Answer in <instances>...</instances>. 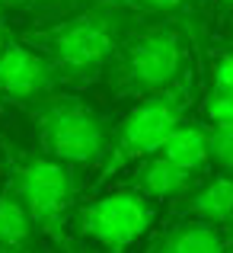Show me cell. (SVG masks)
Masks as SVG:
<instances>
[{
	"instance_id": "obj_6",
	"label": "cell",
	"mask_w": 233,
	"mask_h": 253,
	"mask_svg": "<svg viewBox=\"0 0 233 253\" xmlns=\"http://www.w3.org/2000/svg\"><path fill=\"white\" fill-rule=\"evenodd\" d=\"M80 234L105 250H125L141 241L154 224V205L141 192H112L80 211Z\"/></svg>"
},
{
	"instance_id": "obj_17",
	"label": "cell",
	"mask_w": 233,
	"mask_h": 253,
	"mask_svg": "<svg viewBox=\"0 0 233 253\" xmlns=\"http://www.w3.org/2000/svg\"><path fill=\"white\" fill-rule=\"evenodd\" d=\"M45 6H55V10H70V6H112V3H125V0H42Z\"/></svg>"
},
{
	"instance_id": "obj_10",
	"label": "cell",
	"mask_w": 233,
	"mask_h": 253,
	"mask_svg": "<svg viewBox=\"0 0 233 253\" xmlns=\"http://www.w3.org/2000/svg\"><path fill=\"white\" fill-rule=\"evenodd\" d=\"M192 179H195L192 170H182V167H176V164H169L166 157L157 154L154 161H147L137 170V189L154 196V199H172V196L189 192Z\"/></svg>"
},
{
	"instance_id": "obj_18",
	"label": "cell",
	"mask_w": 233,
	"mask_h": 253,
	"mask_svg": "<svg viewBox=\"0 0 233 253\" xmlns=\"http://www.w3.org/2000/svg\"><path fill=\"white\" fill-rule=\"evenodd\" d=\"M10 45H13V42H10V36H6V26L0 23V58H3V51L10 48Z\"/></svg>"
},
{
	"instance_id": "obj_13",
	"label": "cell",
	"mask_w": 233,
	"mask_h": 253,
	"mask_svg": "<svg viewBox=\"0 0 233 253\" xmlns=\"http://www.w3.org/2000/svg\"><path fill=\"white\" fill-rule=\"evenodd\" d=\"M208 157H214L224 170H233V125L208 128Z\"/></svg>"
},
{
	"instance_id": "obj_16",
	"label": "cell",
	"mask_w": 233,
	"mask_h": 253,
	"mask_svg": "<svg viewBox=\"0 0 233 253\" xmlns=\"http://www.w3.org/2000/svg\"><path fill=\"white\" fill-rule=\"evenodd\" d=\"M128 6H137V10H154V13H172L185 3V0H125Z\"/></svg>"
},
{
	"instance_id": "obj_11",
	"label": "cell",
	"mask_w": 233,
	"mask_h": 253,
	"mask_svg": "<svg viewBox=\"0 0 233 253\" xmlns=\"http://www.w3.org/2000/svg\"><path fill=\"white\" fill-rule=\"evenodd\" d=\"M160 157H166L169 164L195 173L208 161V131L198 128V125H179V128H172L169 138L160 144Z\"/></svg>"
},
{
	"instance_id": "obj_19",
	"label": "cell",
	"mask_w": 233,
	"mask_h": 253,
	"mask_svg": "<svg viewBox=\"0 0 233 253\" xmlns=\"http://www.w3.org/2000/svg\"><path fill=\"white\" fill-rule=\"evenodd\" d=\"M19 3H26V0H0V6H19Z\"/></svg>"
},
{
	"instance_id": "obj_20",
	"label": "cell",
	"mask_w": 233,
	"mask_h": 253,
	"mask_svg": "<svg viewBox=\"0 0 233 253\" xmlns=\"http://www.w3.org/2000/svg\"><path fill=\"white\" fill-rule=\"evenodd\" d=\"M0 253H23V250H10V247H0Z\"/></svg>"
},
{
	"instance_id": "obj_3",
	"label": "cell",
	"mask_w": 233,
	"mask_h": 253,
	"mask_svg": "<svg viewBox=\"0 0 233 253\" xmlns=\"http://www.w3.org/2000/svg\"><path fill=\"white\" fill-rule=\"evenodd\" d=\"M48 154L61 164H99L112 148L109 125L96 109L70 96H42L32 109Z\"/></svg>"
},
{
	"instance_id": "obj_7",
	"label": "cell",
	"mask_w": 233,
	"mask_h": 253,
	"mask_svg": "<svg viewBox=\"0 0 233 253\" xmlns=\"http://www.w3.org/2000/svg\"><path fill=\"white\" fill-rule=\"evenodd\" d=\"M55 68L29 45H16L0 58V93L10 99H42L55 86Z\"/></svg>"
},
{
	"instance_id": "obj_1",
	"label": "cell",
	"mask_w": 233,
	"mask_h": 253,
	"mask_svg": "<svg viewBox=\"0 0 233 253\" xmlns=\"http://www.w3.org/2000/svg\"><path fill=\"white\" fill-rule=\"evenodd\" d=\"M128 39V16L115 6H93L77 16L55 23L42 32H32L29 42L38 45V55L61 77H93L115 58Z\"/></svg>"
},
{
	"instance_id": "obj_21",
	"label": "cell",
	"mask_w": 233,
	"mask_h": 253,
	"mask_svg": "<svg viewBox=\"0 0 233 253\" xmlns=\"http://www.w3.org/2000/svg\"><path fill=\"white\" fill-rule=\"evenodd\" d=\"M224 3H233V0H224Z\"/></svg>"
},
{
	"instance_id": "obj_15",
	"label": "cell",
	"mask_w": 233,
	"mask_h": 253,
	"mask_svg": "<svg viewBox=\"0 0 233 253\" xmlns=\"http://www.w3.org/2000/svg\"><path fill=\"white\" fill-rule=\"evenodd\" d=\"M214 93H230L233 96V51L214 64Z\"/></svg>"
},
{
	"instance_id": "obj_4",
	"label": "cell",
	"mask_w": 233,
	"mask_h": 253,
	"mask_svg": "<svg viewBox=\"0 0 233 253\" xmlns=\"http://www.w3.org/2000/svg\"><path fill=\"white\" fill-rule=\"evenodd\" d=\"M189 96H192V81L182 77L176 86L144 99V103L125 119L122 131L115 135V141H112V148H109V157H105L102 176H112L115 170L128 167L131 161L157 154L160 144L169 138V131L182 125V116H185V109H189Z\"/></svg>"
},
{
	"instance_id": "obj_14",
	"label": "cell",
	"mask_w": 233,
	"mask_h": 253,
	"mask_svg": "<svg viewBox=\"0 0 233 253\" xmlns=\"http://www.w3.org/2000/svg\"><path fill=\"white\" fill-rule=\"evenodd\" d=\"M204 116L214 125H233V96L230 93H211L204 103Z\"/></svg>"
},
{
	"instance_id": "obj_9",
	"label": "cell",
	"mask_w": 233,
	"mask_h": 253,
	"mask_svg": "<svg viewBox=\"0 0 233 253\" xmlns=\"http://www.w3.org/2000/svg\"><path fill=\"white\" fill-rule=\"evenodd\" d=\"M185 211L204 224H233V176H217L185 202Z\"/></svg>"
},
{
	"instance_id": "obj_5",
	"label": "cell",
	"mask_w": 233,
	"mask_h": 253,
	"mask_svg": "<svg viewBox=\"0 0 233 253\" xmlns=\"http://www.w3.org/2000/svg\"><path fill=\"white\" fill-rule=\"evenodd\" d=\"M13 196L23 202L32 228L61 237L74 202V173L55 157H29L13 170Z\"/></svg>"
},
{
	"instance_id": "obj_2",
	"label": "cell",
	"mask_w": 233,
	"mask_h": 253,
	"mask_svg": "<svg viewBox=\"0 0 233 253\" xmlns=\"http://www.w3.org/2000/svg\"><path fill=\"white\" fill-rule=\"evenodd\" d=\"M185 77V42L172 26H147L122 42L115 90L122 96H154Z\"/></svg>"
},
{
	"instance_id": "obj_12",
	"label": "cell",
	"mask_w": 233,
	"mask_h": 253,
	"mask_svg": "<svg viewBox=\"0 0 233 253\" xmlns=\"http://www.w3.org/2000/svg\"><path fill=\"white\" fill-rule=\"evenodd\" d=\"M32 237V221L13 192H0V247L23 250Z\"/></svg>"
},
{
	"instance_id": "obj_8",
	"label": "cell",
	"mask_w": 233,
	"mask_h": 253,
	"mask_svg": "<svg viewBox=\"0 0 233 253\" xmlns=\"http://www.w3.org/2000/svg\"><path fill=\"white\" fill-rule=\"evenodd\" d=\"M147 253H230V244L214 224L189 221L176 224L163 237H157Z\"/></svg>"
}]
</instances>
